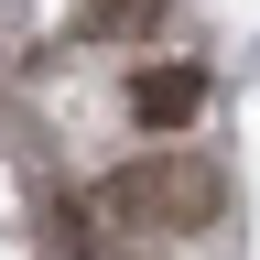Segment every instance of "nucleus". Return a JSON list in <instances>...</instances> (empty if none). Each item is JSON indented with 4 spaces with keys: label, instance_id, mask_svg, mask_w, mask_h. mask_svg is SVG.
<instances>
[{
    "label": "nucleus",
    "instance_id": "f03ea898",
    "mask_svg": "<svg viewBox=\"0 0 260 260\" xmlns=\"http://www.w3.org/2000/svg\"><path fill=\"white\" fill-rule=\"evenodd\" d=\"M195 109H206V65L162 54V65L130 76V119H141V130H195Z\"/></svg>",
    "mask_w": 260,
    "mask_h": 260
},
{
    "label": "nucleus",
    "instance_id": "f257e3e1",
    "mask_svg": "<svg viewBox=\"0 0 260 260\" xmlns=\"http://www.w3.org/2000/svg\"><path fill=\"white\" fill-rule=\"evenodd\" d=\"M217 206H228V174L206 152H184L174 130H162V152L119 162V174L98 184V217L130 228V239H195V228H217Z\"/></svg>",
    "mask_w": 260,
    "mask_h": 260
},
{
    "label": "nucleus",
    "instance_id": "7ed1b4c3",
    "mask_svg": "<svg viewBox=\"0 0 260 260\" xmlns=\"http://www.w3.org/2000/svg\"><path fill=\"white\" fill-rule=\"evenodd\" d=\"M162 0H76V32L87 44H152Z\"/></svg>",
    "mask_w": 260,
    "mask_h": 260
}]
</instances>
